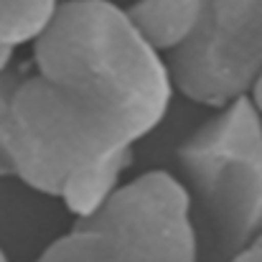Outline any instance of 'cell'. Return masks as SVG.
<instances>
[{"instance_id": "1", "label": "cell", "mask_w": 262, "mask_h": 262, "mask_svg": "<svg viewBox=\"0 0 262 262\" xmlns=\"http://www.w3.org/2000/svg\"><path fill=\"white\" fill-rule=\"evenodd\" d=\"M28 67L107 150H135L171 104L168 64L112 0H61Z\"/></svg>"}, {"instance_id": "2", "label": "cell", "mask_w": 262, "mask_h": 262, "mask_svg": "<svg viewBox=\"0 0 262 262\" xmlns=\"http://www.w3.org/2000/svg\"><path fill=\"white\" fill-rule=\"evenodd\" d=\"M191 204L173 173L145 171L31 262H199Z\"/></svg>"}, {"instance_id": "3", "label": "cell", "mask_w": 262, "mask_h": 262, "mask_svg": "<svg viewBox=\"0 0 262 262\" xmlns=\"http://www.w3.org/2000/svg\"><path fill=\"white\" fill-rule=\"evenodd\" d=\"M188 193L229 260L262 237V117L242 94L219 107L176 150Z\"/></svg>"}, {"instance_id": "4", "label": "cell", "mask_w": 262, "mask_h": 262, "mask_svg": "<svg viewBox=\"0 0 262 262\" xmlns=\"http://www.w3.org/2000/svg\"><path fill=\"white\" fill-rule=\"evenodd\" d=\"M173 89L206 107L247 94L262 72V0H206L196 31L168 54Z\"/></svg>"}, {"instance_id": "5", "label": "cell", "mask_w": 262, "mask_h": 262, "mask_svg": "<svg viewBox=\"0 0 262 262\" xmlns=\"http://www.w3.org/2000/svg\"><path fill=\"white\" fill-rule=\"evenodd\" d=\"M204 5L206 0H135L125 10L153 49L171 54L196 31Z\"/></svg>"}, {"instance_id": "6", "label": "cell", "mask_w": 262, "mask_h": 262, "mask_svg": "<svg viewBox=\"0 0 262 262\" xmlns=\"http://www.w3.org/2000/svg\"><path fill=\"white\" fill-rule=\"evenodd\" d=\"M133 158H135V150H122L79 168L77 173H72L64 181L56 199L64 201L67 211L74 214V219H84L89 214H94L122 186V173L130 168Z\"/></svg>"}, {"instance_id": "7", "label": "cell", "mask_w": 262, "mask_h": 262, "mask_svg": "<svg viewBox=\"0 0 262 262\" xmlns=\"http://www.w3.org/2000/svg\"><path fill=\"white\" fill-rule=\"evenodd\" d=\"M61 0H0V46L15 51L33 43L54 20Z\"/></svg>"}, {"instance_id": "8", "label": "cell", "mask_w": 262, "mask_h": 262, "mask_svg": "<svg viewBox=\"0 0 262 262\" xmlns=\"http://www.w3.org/2000/svg\"><path fill=\"white\" fill-rule=\"evenodd\" d=\"M224 262H262V237L255 239L250 247H245L242 252H237L234 257H229V260H224Z\"/></svg>"}, {"instance_id": "9", "label": "cell", "mask_w": 262, "mask_h": 262, "mask_svg": "<svg viewBox=\"0 0 262 262\" xmlns=\"http://www.w3.org/2000/svg\"><path fill=\"white\" fill-rule=\"evenodd\" d=\"M247 99H250V104L257 110V115L262 117V72L252 79V84H250V89H247V94H245Z\"/></svg>"}, {"instance_id": "10", "label": "cell", "mask_w": 262, "mask_h": 262, "mask_svg": "<svg viewBox=\"0 0 262 262\" xmlns=\"http://www.w3.org/2000/svg\"><path fill=\"white\" fill-rule=\"evenodd\" d=\"M13 64H15V51H10V49L0 46V74H3V72H8Z\"/></svg>"}, {"instance_id": "11", "label": "cell", "mask_w": 262, "mask_h": 262, "mask_svg": "<svg viewBox=\"0 0 262 262\" xmlns=\"http://www.w3.org/2000/svg\"><path fill=\"white\" fill-rule=\"evenodd\" d=\"M0 262H10V260H8V255L3 252V247H0Z\"/></svg>"}]
</instances>
